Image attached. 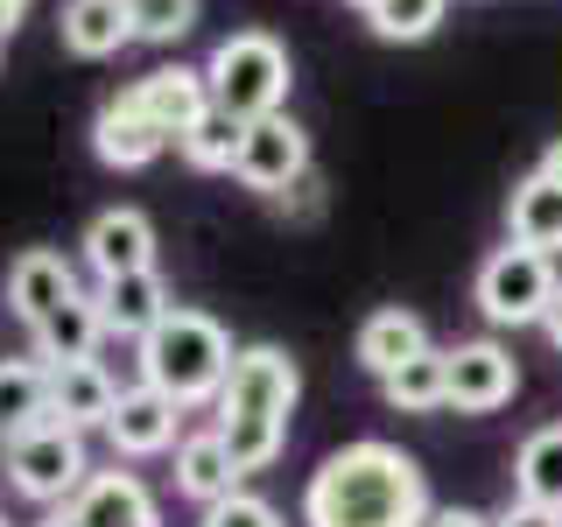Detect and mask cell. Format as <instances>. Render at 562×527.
Segmentation results:
<instances>
[{
	"mask_svg": "<svg viewBox=\"0 0 562 527\" xmlns=\"http://www.w3.org/2000/svg\"><path fill=\"white\" fill-rule=\"evenodd\" d=\"M57 35H64L70 57L105 64V57H120V49L134 43V14H127V0H64Z\"/></svg>",
	"mask_w": 562,
	"mask_h": 527,
	"instance_id": "19",
	"label": "cell"
},
{
	"mask_svg": "<svg viewBox=\"0 0 562 527\" xmlns=\"http://www.w3.org/2000/svg\"><path fill=\"white\" fill-rule=\"evenodd\" d=\"M436 500L401 444L359 436L330 450L303 485V527H429Z\"/></svg>",
	"mask_w": 562,
	"mask_h": 527,
	"instance_id": "1",
	"label": "cell"
},
{
	"mask_svg": "<svg viewBox=\"0 0 562 527\" xmlns=\"http://www.w3.org/2000/svg\"><path fill=\"white\" fill-rule=\"evenodd\" d=\"M169 479L176 492H183L190 506H211V500H225V492H239L246 485V471H239V457L225 450V436L218 429H198V436H183V444L169 450Z\"/></svg>",
	"mask_w": 562,
	"mask_h": 527,
	"instance_id": "17",
	"label": "cell"
},
{
	"mask_svg": "<svg viewBox=\"0 0 562 527\" xmlns=\"http://www.w3.org/2000/svg\"><path fill=\"white\" fill-rule=\"evenodd\" d=\"M99 345H105V316H99V295L85 289V295H70V303L57 316H43V324L29 330V351L43 366H64V359H99Z\"/></svg>",
	"mask_w": 562,
	"mask_h": 527,
	"instance_id": "21",
	"label": "cell"
},
{
	"mask_svg": "<svg viewBox=\"0 0 562 527\" xmlns=\"http://www.w3.org/2000/svg\"><path fill=\"white\" fill-rule=\"evenodd\" d=\"M289 78H295V70H289V49H281V35H268V29H233L204 57L211 105H218L225 120H239V127L281 113V105H289Z\"/></svg>",
	"mask_w": 562,
	"mask_h": 527,
	"instance_id": "4",
	"label": "cell"
},
{
	"mask_svg": "<svg viewBox=\"0 0 562 527\" xmlns=\"http://www.w3.org/2000/svg\"><path fill=\"white\" fill-rule=\"evenodd\" d=\"M162 148H176V141L155 127L127 92H113L92 113V155H99L105 169H148V162H162Z\"/></svg>",
	"mask_w": 562,
	"mask_h": 527,
	"instance_id": "16",
	"label": "cell"
},
{
	"mask_svg": "<svg viewBox=\"0 0 562 527\" xmlns=\"http://www.w3.org/2000/svg\"><path fill=\"white\" fill-rule=\"evenodd\" d=\"M127 14H134V43H148V49H176L190 29H198L204 0H127Z\"/></svg>",
	"mask_w": 562,
	"mask_h": 527,
	"instance_id": "27",
	"label": "cell"
},
{
	"mask_svg": "<svg viewBox=\"0 0 562 527\" xmlns=\"http://www.w3.org/2000/svg\"><path fill=\"white\" fill-rule=\"evenodd\" d=\"M176 422H183V408H176L162 386L134 380V386H120V408H113V422H105V444H113V457H127V464H140V457H169L176 444H183Z\"/></svg>",
	"mask_w": 562,
	"mask_h": 527,
	"instance_id": "12",
	"label": "cell"
},
{
	"mask_svg": "<svg viewBox=\"0 0 562 527\" xmlns=\"http://www.w3.org/2000/svg\"><path fill=\"white\" fill-rule=\"evenodd\" d=\"M127 99H134L169 141H183V134L211 113V85H204V70H190V64H155V70H140V78L127 85Z\"/></svg>",
	"mask_w": 562,
	"mask_h": 527,
	"instance_id": "13",
	"label": "cell"
},
{
	"mask_svg": "<svg viewBox=\"0 0 562 527\" xmlns=\"http://www.w3.org/2000/svg\"><path fill=\"white\" fill-rule=\"evenodd\" d=\"M29 8H35V0H0V43H8V35L29 22Z\"/></svg>",
	"mask_w": 562,
	"mask_h": 527,
	"instance_id": "32",
	"label": "cell"
},
{
	"mask_svg": "<svg viewBox=\"0 0 562 527\" xmlns=\"http://www.w3.org/2000/svg\"><path fill=\"white\" fill-rule=\"evenodd\" d=\"M506 239L514 246H535V254H562V183L541 169H527L506 198Z\"/></svg>",
	"mask_w": 562,
	"mask_h": 527,
	"instance_id": "20",
	"label": "cell"
},
{
	"mask_svg": "<svg viewBox=\"0 0 562 527\" xmlns=\"http://www.w3.org/2000/svg\"><path fill=\"white\" fill-rule=\"evenodd\" d=\"M316 162H310V134H303V120H289V113H268V120H254V127L239 134V155H233V183L239 190H254V198H281L289 183H303Z\"/></svg>",
	"mask_w": 562,
	"mask_h": 527,
	"instance_id": "7",
	"label": "cell"
},
{
	"mask_svg": "<svg viewBox=\"0 0 562 527\" xmlns=\"http://www.w3.org/2000/svg\"><path fill=\"white\" fill-rule=\"evenodd\" d=\"M555 289H562L555 260L535 254V246H514V239H506L499 254H485L479 281H471V303H479V316H485L492 330H527V324H541V316H549Z\"/></svg>",
	"mask_w": 562,
	"mask_h": 527,
	"instance_id": "5",
	"label": "cell"
},
{
	"mask_svg": "<svg viewBox=\"0 0 562 527\" xmlns=\"http://www.w3.org/2000/svg\"><path fill=\"white\" fill-rule=\"evenodd\" d=\"M70 295H85V281H78V260L57 254V246H22V254L8 260V316L22 330H35L43 316H57Z\"/></svg>",
	"mask_w": 562,
	"mask_h": 527,
	"instance_id": "10",
	"label": "cell"
},
{
	"mask_svg": "<svg viewBox=\"0 0 562 527\" xmlns=\"http://www.w3.org/2000/svg\"><path fill=\"white\" fill-rule=\"evenodd\" d=\"M514 500L562 514V422L535 429V436L514 450Z\"/></svg>",
	"mask_w": 562,
	"mask_h": 527,
	"instance_id": "23",
	"label": "cell"
},
{
	"mask_svg": "<svg viewBox=\"0 0 562 527\" xmlns=\"http://www.w3.org/2000/svg\"><path fill=\"white\" fill-rule=\"evenodd\" d=\"M120 408V380L105 373V359H64L49 366V415L70 422L85 436H105V422Z\"/></svg>",
	"mask_w": 562,
	"mask_h": 527,
	"instance_id": "14",
	"label": "cell"
},
{
	"mask_svg": "<svg viewBox=\"0 0 562 527\" xmlns=\"http://www.w3.org/2000/svg\"><path fill=\"white\" fill-rule=\"evenodd\" d=\"M351 8H366V0H351Z\"/></svg>",
	"mask_w": 562,
	"mask_h": 527,
	"instance_id": "36",
	"label": "cell"
},
{
	"mask_svg": "<svg viewBox=\"0 0 562 527\" xmlns=\"http://www.w3.org/2000/svg\"><path fill=\"white\" fill-rule=\"evenodd\" d=\"M0 49H8V43H0Z\"/></svg>",
	"mask_w": 562,
	"mask_h": 527,
	"instance_id": "38",
	"label": "cell"
},
{
	"mask_svg": "<svg viewBox=\"0 0 562 527\" xmlns=\"http://www.w3.org/2000/svg\"><path fill=\"white\" fill-rule=\"evenodd\" d=\"M198 527H289L281 520V506L274 500H260V492H225V500H211V506H198Z\"/></svg>",
	"mask_w": 562,
	"mask_h": 527,
	"instance_id": "28",
	"label": "cell"
},
{
	"mask_svg": "<svg viewBox=\"0 0 562 527\" xmlns=\"http://www.w3.org/2000/svg\"><path fill=\"white\" fill-rule=\"evenodd\" d=\"M415 351H429V324H422L415 310H401V303L373 310V316L359 324V338H351V359H359V366H366L373 380L401 373V366H408Z\"/></svg>",
	"mask_w": 562,
	"mask_h": 527,
	"instance_id": "18",
	"label": "cell"
},
{
	"mask_svg": "<svg viewBox=\"0 0 562 527\" xmlns=\"http://www.w3.org/2000/svg\"><path fill=\"white\" fill-rule=\"evenodd\" d=\"M239 120H225L218 113V105H211V113L198 120V127H190L183 141H176V155H183V162L190 169H198V176H233V155H239Z\"/></svg>",
	"mask_w": 562,
	"mask_h": 527,
	"instance_id": "26",
	"label": "cell"
},
{
	"mask_svg": "<svg viewBox=\"0 0 562 527\" xmlns=\"http://www.w3.org/2000/svg\"><path fill=\"white\" fill-rule=\"evenodd\" d=\"M429 527H499V514H479V506H436Z\"/></svg>",
	"mask_w": 562,
	"mask_h": 527,
	"instance_id": "30",
	"label": "cell"
},
{
	"mask_svg": "<svg viewBox=\"0 0 562 527\" xmlns=\"http://www.w3.org/2000/svg\"><path fill=\"white\" fill-rule=\"evenodd\" d=\"M303 401V366L289 345H239L233 373H225L218 401H211V429L225 436V450L239 457V471H274V457L289 450V422Z\"/></svg>",
	"mask_w": 562,
	"mask_h": 527,
	"instance_id": "2",
	"label": "cell"
},
{
	"mask_svg": "<svg viewBox=\"0 0 562 527\" xmlns=\"http://www.w3.org/2000/svg\"><path fill=\"white\" fill-rule=\"evenodd\" d=\"M233 359H239L233 330H225L211 310H190V303H176L162 324H155L148 338L134 345L140 380L162 386V394H169L183 415L218 401V386H225V373H233Z\"/></svg>",
	"mask_w": 562,
	"mask_h": 527,
	"instance_id": "3",
	"label": "cell"
},
{
	"mask_svg": "<svg viewBox=\"0 0 562 527\" xmlns=\"http://www.w3.org/2000/svg\"><path fill=\"white\" fill-rule=\"evenodd\" d=\"M0 450H8V444H0Z\"/></svg>",
	"mask_w": 562,
	"mask_h": 527,
	"instance_id": "37",
	"label": "cell"
},
{
	"mask_svg": "<svg viewBox=\"0 0 562 527\" xmlns=\"http://www.w3.org/2000/svg\"><path fill=\"white\" fill-rule=\"evenodd\" d=\"M366 29L380 35V43H429L436 29H443L450 0H366Z\"/></svg>",
	"mask_w": 562,
	"mask_h": 527,
	"instance_id": "25",
	"label": "cell"
},
{
	"mask_svg": "<svg viewBox=\"0 0 562 527\" xmlns=\"http://www.w3.org/2000/svg\"><path fill=\"white\" fill-rule=\"evenodd\" d=\"M78 260L92 268V281H113V274H140L155 268V218L140 204H105L78 239Z\"/></svg>",
	"mask_w": 562,
	"mask_h": 527,
	"instance_id": "11",
	"label": "cell"
},
{
	"mask_svg": "<svg viewBox=\"0 0 562 527\" xmlns=\"http://www.w3.org/2000/svg\"><path fill=\"white\" fill-rule=\"evenodd\" d=\"M99 316H105V338H120V345H140L155 324L176 310V295H169V281L162 268H140V274H113V281H99Z\"/></svg>",
	"mask_w": 562,
	"mask_h": 527,
	"instance_id": "15",
	"label": "cell"
},
{
	"mask_svg": "<svg viewBox=\"0 0 562 527\" xmlns=\"http://www.w3.org/2000/svg\"><path fill=\"white\" fill-rule=\"evenodd\" d=\"M43 422H57L49 415V366L35 351L29 359H0V444L43 429Z\"/></svg>",
	"mask_w": 562,
	"mask_h": 527,
	"instance_id": "22",
	"label": "cell"
},
{
	"mask_svg": "<svg viewBox=\"0 0 562 527\" xmlns=\"http://www.w3.org/2000/svg\"><path fill=\"white\" fill-rule=\"evenodd\" d=\"M0 471H8V492L29 506H64L70 492L92 479V450H85V429L70 422H43V429L14 436L0 450Z\"/></svg>",
	"mask_w": 562,
	"mask_h": 527,
	"instance_id": "6",
	"label": "cell"
},
{
	"mask_svg": "<svg viewBox=\"0 0 562 527\" xmlns=\"http://www.w3.org/2000/svg\"><path fill=\"white\" fill-rule=\"evenodd\" d=\"M380 394H386V408H401V415H436V408H450V351H415L401 373H386L380 380Z\"/></svg>",
	"mask_w": 562,
	"mask_h": 527,
	"instance_id": "24",
	"label": "cell"
},
{
	"mask_svg": "<svg viewBox=\"0 0 562 527\" xmlns=\"http://www.w3.org/2000/svg\"><path fill=\"white\" fill-rule=\"evenodd\" d=\"M499 527H562V514H549V506H527V500H514L499 514Z\"/></svg>",
	"mask_w": 562,
	"mask_h": 527,
	"instance_id": "31",
	"label": "cell"
},
{
	"mask_svg": "<svg viewBox=\"0 0 562 527\" xmlns=\"http://www.w3.org/2000/svg\"><path fill=\"white\" fill-rule=\"evenodd\" d=\"M535 169H541V176H555V183H562V134L549 141V148H541V162H535Z\"/></svg>",
	"mask_w": 562,
	"mask_h": 527,
	"instance_id": "33",
	"label": "cell"
},
{
	"mask_svg": "<svg viewBox=\"0 0 562 527\" xmlns=\"http://www.w3.org/2000/svg\"><path fill=\"white\" fill-rule=\"evenodd\" d=\"M35 527H162L155 514V492L140 485V471H92L64 506H43Z\"/></svg>",
	"mask_w": 562,
	"mask_h": 527,
	"instance_id": "8",
	"label": "cell"
},
{
	"mask_svg": "<svg viewBox=\"0 0 562 527\" xmlns=\"http://www.w3.org/2000/svg\"><path fill=\"white\" fill-rule=\"evenodd\" d=\"M541 330H549V345L562 351V289H555V303H549V316H541Z\"/></svg>",
	"mask_w": 562,
	"mask_h": 527,
	"instance_id": "34",
	"label": "cell"
},
{
	"mask_svg": "<svg viewBox=\"0 0 562 527\" xmlns=\"http://www.w3.org/2000/svg\"><path fill=\"white\" fill-rule=\"evenodd\" d=\"M0 527H8V506H0Z\"/></svg>",
	"mask_w": 562,
	"mask_h": 527,
	"instance_id": "35",
	"label": "cell"
},
{
	"mask_svg": "<svg viewBox=\"0 0 562 527\" xmlns=\"http://www.w3.org/2000/svg\"><path fill=\"white\" fill-rule=\"evenodd\" d=\"M520 394V359L499 338L450 345V408L457 415H499Z\"/></svg>",
	"mask_w": 562,
	"mask_h": 527,
	"instance_id": "9",
	"label": "cell"
},
{
	"mask_svg": "<svg viewBox=\"0 0 562 527\" xmlns=\"http://www.w3.org/2000/svg\"><path fill=\"white\" fill-rule=\"evenodd\" d=\"M324 204H330V190H324V176H303V183H289V190H281V198H274V211H281V218H289V225H316V218H324Z\"/></svg>",
	"mask_w": 562,
	"mask_h": 527,
	"instance_id": "29",
	"label": "cell"
}]
</instances>
